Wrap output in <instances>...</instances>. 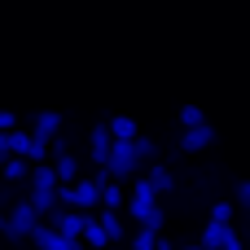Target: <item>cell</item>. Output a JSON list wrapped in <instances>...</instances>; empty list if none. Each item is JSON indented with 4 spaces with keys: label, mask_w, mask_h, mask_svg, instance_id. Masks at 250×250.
Listing matches in <instances>:
<instances>
[{
    "label": "cell",
    "mask_w": 250,
    "mask_h": 250,
    "mask_svg": "<svg viewBox=\"0 0 250 250\" xmlns=\"http://www.w3.org/2000/svg\"><path fill=\"white\" fill-rule=\"evenodd\" d=\"M40 229V215L31 211V202L22 198V202H13L9 211H4V237L9 242H31V233Z\"/></svg>",
    "instance_id": "obj_1"
},
{
    "label": "cell",
    "mask_w": 250,
    "mask_h": 250,
    "mask_svg": "<svg viewBox=\"0 0 250 250\" xmlns=\"http://www.w3.org/2000/svg\"><path fill=\"white\" fill-rule=\"evenodd\" d=\"M83 224H88V215H79V211H70V207H57V211L48 215V229L62 233L66 242H79V237H83Z\"/></svg>",
    "instance_id": "obj_2"
},
{
    "label": "cell",
    "mask_w": 250,
    "mask_h": 250,
    "mask_svg": "<svg viewBox=\"0 0 250 250\" xmlns=\"http://www.w3.org/2000/svg\"><path fill=\"white\" fill-rule=\"evenodd\" d=\"M40 145H48V141H57L62 136V114H53V110H40L35 119H31V127H26Z\"/></svg>",
    "instance_id": "obj_3"
},
{
    "label": "cell",
    "mask_w": 250,
    "mask_h": 250,
    "mask_svg": "<svg viewBox=\"0 0 250 250\" xmlns=\"http://www.w3.org/2000/svg\"><path fill=\"white\" fill-rule=\"evenodd\" d=\"M110 149H114V136H110V127L105 123H97L92 132H88V154H92V163L105 171V163H110Z\"/></svg>",
    "instance_id": "obj_4"
},
{
    "label": "cell",
    "mask_w": 250,
    "mask_h": 250,
    "mask_svg": "<svg viewBox=\"0 0 250 250\" xmlns=\"http://www.w3.org/2000/svg\"><path fill=\"white\" fill-rule=\"evenodd\" d=\"M233 242H237L233 224H207V229H202V242H198V246H202V250H229Z\"/></svg>",
    "instance_id": "obj_5"
},
{
    "label": "cell",
    "mask_w": 250,
    "mask_h": 250,
    "mask_svg": "<svg viewBox=\"0 0 250 250\" xmlns=\"http://www.w3.org/2000/svg\"><path fill=\"white\" fill-rule=\"evenodd\" d=\"M211 145H215V127H211V123L180 132V149H185V154H198V149H211Z\"/></svg>",
    "instance_id": "obj_6"
},
{
    "label": "cell",
    "mask_w": 250,
    "mask_h": 250,
    "mask_svg": "<svg viewBox=\"0 0 250 250\" xmlns=\"http://www.w3.org/2000/svg\"><path fill=\"white\" fill-rule=\"evenodd\" d=\"M31 246H35V250H70L75 242H66V237H62V233H53L48 224H40V229L31 233Z\"/></svg>",
    "instance_id": "obj_7"
},
{
    "label": "cell",
    "mask_w": 250,
    "mask_h": 250,
    "mask_svg": "<svg viewBox=\"0 0 250 250\" xmlns=\"http://www.w3.org/2000/svg\"><path fill=\"white\" fill-rule=\"evenodd\" d=\"M105 127H110V136H114V141H127V145L141 136V132H136V119H132V114H114Z\"/></svg>",
    "instance_id": "obj_8"
},
{
    "label": "cell",
    "mask_w": 250,
    "mask_h": 250,
    "mask_svg": "<svg viewBox=\"0 0 250 250\" xmlns=\"http://www.w3.org/2000/svg\"><path fill=\"white\" fill-rule=\"evenodd\" d=\"M145 185H149L154 193H171V189H176V176H171L163 163H154V167H149V176H145Z\"/></svg>",
    "instance_id": "obj_9"
},
{
    "label": "cell",
    "mask_w": 250,
    "mask_h": 250,
    "mask_svg": "<svg viewBox=\"0 0 250 250\" xmlns=\"http://www.w3.org/2000/svg\"><path fill=\"white\" fill-rule=\"evenodd\" d=\"M26 202H31L35 215H53V211H57V189H53V193H48V189H31Z\"/></svg>",
    "instance_id": "obj_10"
},
{
    "label": "cell",
    "mask_w": 250,
    "mask_h": 250,
    "mask_svg": "<svg viewBox=\"0 0 250 250\" xmlns=\"http://www.w3.org/2000/svg\"><path fill=\"white\" fill-rule=\"evenodd\" d=\"M53 176H57V185H75L79 180V163L70 154H62V158H53Z\"/></svg>",
    "instance_id": "obj_11"
},
{
    "label": "cell",
    "mask_w": 250,
    "mask_h": 250,
    "mask_svg": "<svg viewBox=\"0 0 250 250\" xmlns=\"http://www.w3.org/2000/svg\"><path fill=\"white\" fill-rule=\"evenodd\" d=\"M31 189H57V176H53V163H40V167H31Z\"/></svg>",
    "instance_id": "obj_12"
},
{
    "label": "cell",
    "mask_w": 250,
    "mask_h": 250,
    "mask_svg": "<svg viewBox=\"0 0 250 250\" xmlns=\"http://www.w3.org/2000/svg\"><path fill=\"white\" fill-rule=\"evenodd\" d=\"M0 176H4V180H26V176H31V163H26V158H4Z\"/></svg>",
    "instance_id": "obj_13"
},
{
    "label": "cell",
    "mask_w": 250,
    "mask_h": 250,
    "mask_svg": "<svg viewBox=\"0 0 250 250\" xmlns=\"http://www.w3.org/2000/svg\"><path fill=\"white\" fill-rule=\"evenodd\" d=\"M97 224H101V233H105L110 242H119V237H123V220H119L114 211H101V220H97Z\"/></svg>",
    "instance_id": "obj_14"
},
{
    "label": "cell",
    "mask_w": 250,
    "mask_h": 250,
    "mask_svg": "<svg viewBox=\"0 0 250 250\" xmlns=\"http://www.w3.org/2000/svg\"><path fill=\"white\" fill-rule=\"evenodd\" d=\"M83 246H105L110 237L101 233V224H97V215H88V224H83V237H79Z\"/></svg>",
    "instance_id": "obj_15"
},
{
    "label": "cell",
    "mask_w": 250,
    "mask_h": 250,
    "mask_svg": "<svg viewBox=\"0 0 250 250\" xmlns=\"http://www.w3.org/2000/svg\"><path fill=\"white\" fill-rule=\"evenodd\" d=\"M132 145H136V158H141V163H154V158H158V141H154V136H136Z\"/></svg>",
    "instance_id": "obj_16"
},
{
    "label": "cell",
    "mask_w": 250,
    "mask_h": 250,
    "mask_svg": "<svg viewBox=\"0 0 250 250\" xmlns=\"http://www.w3.org/2000/svg\"><path fill=\"white\" fill-rule=\"evenodd\" d=\"M101 207H105V211H119V207H123V185L110 180V185L101 189Z\"/></svg>",
    "instance_id": "obj_17"
},
{
    "label": "cell",
    "mask_w": 250,
    "mask_h": 250,
    "mask_svg": "<svg viewBox=\"0 0 250 250\" xmlns=\"http://www.w3.org/2000/svg\"><path fill=\"white\" fill-rule=\"evenodd\" d=\"M202 123H207V114H202L198 105H185V110H180V127H185V132H189V127H202Z\"/></svg>",
    "instance_id": "obj_18"
},
{
    "label": "cell",
    "mask_w": 250,
    "mask_h": 250,
    "mask_svg": "<svg viewBox=\"0 0 250 250\" xmlns=\"http://www.w3.org/2000/svg\"><path fill=\"white\" fill-rule=\"evenodd\" d=\"M132 250H158V233H149V229H136Z\"/></svg>",
    "instance_id": "obj_19"
},
{
    "label": "cell",
    "mask_w": 250,
    "mask_h": 250,
    "mask_svg": "<svg viewBox=\"0 0 250 250\" xmlns=\"http://www.w3.org/2000/svg\"><path fill=\"white\" fill-rule=\"evenodd\" d=\"M211 224H233V202H215L211 207Z\"/></svg>",
    "instance_id": "obj_20"
},
{
    "label": "cell",
    "mask_w": 250,
    "mask_h": 250,
    "mask_svg": "<svg viewBox=\"0 0 250 250\" xmlns=\"http://www.w3.org/2000/svg\"><path fill=\"white\" fill-rule=\"evenodd\" d=\"M237 202L250 211V180H237Z\"/></svg>",
    "instance_id": "obj_21"
},
{
    "label": "cell",
    "mask_w": 250,
    "mask_h": 250,
    "mask_svg": "<svg viewBox=\"0 0 250 250\" xmlns=\"http://www.w3.org/2000/svg\"><path fill=\"white\" fill-rule=\"evenodd\" d=\"M13 127H18V119H13L9 110H0V136H4V132H13Z\"/></svg>",
    "instance_id": "obj_22"
},
{
    "label": "cell",
    "mask_w": 250,
    "mask_h": 250,
    "mask_svg": "<svg viewBox=\"0 0 250 250\" xmlns=\"http://www.w3.org/2000/svg\"><path fill=\"white\" fill-rule=\"evenodd\" d=\"M4 158H9V149H4V136H0V167H4Z\"/></svg>",
    "instance_id": "obj_23"
},
{
    "label": "cell",
    "mask_w": 250,
    "mask_h": 250,
    "mask_svg": "<svg viewBox=\"0 0 250 250\" xmlns=\"http://www.w3.org/2000/svg\"><path fill=\"white\" fill-rule=\"evenodd\" d=\"M70 250H88V246H83V242H75V246H70Z\"/></svg>",
    "instance_id": "obj_24"
},
{
    "label": "cell",
    "mask_w": 250,
    "mask_h": 250,
    "mask_svg": "<svg viewBox=\"0 0 250 250\" xmlns=\"http://www.w3.org/2000/svg\"><path fill=\"white\" fill-rule=\"evenodd\" d=\"M176 250H202V246H176Z\"/></svg>",
    "instance_id": "obj_25"
},
{
    "label": "cell",
    "mask_w": 250,
    "mask_h": 250,
    "mask_svg": "<svg viewBox=\"0 0 250 250\" xmlns=\"http://www.w3.org/2000/svg\"><path fill=\"white\" fill-rule=\"evenodd\" d=\"M229 250H242V242H233V246H229Z\"/></svg>",
    "instance_id": "obj_26"
},
{
    "label": "cell",
    "mask_w": 250,
    "mask_h": 250,
    "mask_svg": "<svg viewBox=\"0 0 250 250\" xmlns=\"http://www.w3.org/2000/svg\"><path fill=\"white\" fill-rule=\"evenodd\" d=\"M22 250H35V246H22Z\"/></svg>",
    "instance_id": "obj_27"
}]
</instances>
